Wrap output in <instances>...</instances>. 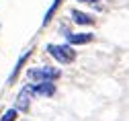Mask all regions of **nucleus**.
<instances>
[{
  "label": "nucleus",
  "mask_w": 129,
  "mask_h": 121,
  "mask_svg": "<svg viewBox=\"0 0 129 121\" xmlns=\"http://www.w3.org/2000/svg\"><path fill=\"white\" fill-rule=\"evenodd\" d=\"M78 2H86V4H96L99 0H78Z\"/></svg>",
  "instance_id": "obj_10"
},
{
  "label": "nucleus",
  "mask_w": 129,
  "mask_h": 121,
  "mask_svg": "<svg viewBox=\"0 0 129 121\" xmlns=\"http://www.w3.org/2000/svg\"><path fill=\"white\" fill-rule=\"evenodd\" d=\"M47 54L53 60H57L59 64H72L76 60V51L68 43H63V45H47Z\"/></svg>",
  "instance_id": "obj_1"
},
{
  "label": "nucleus",
  "mask_w": 129,
  "mask_h": 121,
  "mask_svg": "<svg viewBox=\"0 0 129 121\" xmlns=\"http://www.w3.org/2000/svg\"><path fill=\"white\" fill-rule=\"evenodd\" d=\"M17 115H19V111H17V109H8V111H4V113H2L0 121H14V119H17Z\"/></svg>",
  "instance_id": "obj_9"
},
{
  "label": "nucleus",
  "mask_w": 129,
  "mask_h": 121,
  "mask_svg": "<svg viewBox=\"0 0 129 121\" xmlns=\"http://www.w3.org/2000/svg\"><path fill=\"white\" fill-rule=\"evenodd\" d=\"M29 56H31V49H29V51H25V56H23V58H21V60L17 62V66H14V70H12V74H10V78H8V82H12L14 78H17V74H19V70H21V68L25 66V62H27V58H29Z\"/></svg>",
  "instance_id": "obj_7"
},
{
  "label": "nucleus",
  "mask_w": 129,
  "mask_h": 121,
  "mask_svg": "<svg viewBox=\"0 0 129 121\" xmlns=\"http://www.w3.org/2000/svg\"><path fill=\"white\" fill-rule=\"evenodd\" d=\"M92 39H94L92 33H68V35H66L68 45H86Z\"/></svg>",
  "instance_id": "obj_4"
},
{
  "label": "nucleus",
  "mask_w": 129,
  "mask_h": 121,
  "mask_svg": "<svg viewBox=\"0 0 129 121\" xmlns=\"http://www.w3.org/2000/svg\"><path fill=\"white\" fill-rule=\"evenodd\" d=\"M27 76L37 80V82H53L61 76V72L57 68H51V66H41V68H29Z\"/></svg>",
  "instance_id": "obj_2"
},
{
  "label": "nucleus",
  "mask_w": 129,
  "mask_h": 121,
  "mask_svg": "<svg viewBox=\"0 0 129 121\" xmlns=\"http://www.w3.org/2000/svg\"><path fill=\"white\" fill-rule=\"evenodd\" d=\"M59 2H61V0H53V2H51V6L47 8V12H45V16H43V25H49V21H51V16H53V12L57 10Z\"/></svg>",
  "instance_id": "obj_8"
},
{
  "label": "nucleus",
  "mask_w": 129,
  "mask_h": 121,
  "mask_svg": "<svg viewBox=\"0 0 129 121\" xmlns=\"http://www.w3.org/2000/svg\"><path fill=\"white\" fill-rule=\"evenodd\" d=\"M33 96H53L55 94V84L53 82H37V84H27Z\"/></svg>",
  "instance_id": "obj_3"
},
{
  "label": "nucleus",
  "mask_w": 129,
  "mask_h": 121,
  "mask_svg": "<svg viewBox=\"0 0 129 121\" xmlns=\"http://www.w3.org/2000/svg\"><path fill=\"white\" fill-rule=\"evenodd\" d=\"M70 14H72V19H74L76 25H92V23H94V16H92V14H86V12L78 10V8H74Z\"/></svg>",
  "instance_id": "obj_6"
},
{
  "label": "nucleus",
  "mask_w": 129,
  "mask_h": 121,
  "mask_svg": "<svg viewBox=\"0 0 129 121\" xmlns=\"http://www.w3.org/2000/svg\"><path fill=\"white\" fill-rule=\"evenodd\" d=\"M31 96H33V94H31V90H29V86L25 84L23 86V88H21V92H19V96H17V107H14V109H17V111H27L29 109V101H31Z\"/></svg>",
  "instance_id": "obj_5"
}]
</instances>
